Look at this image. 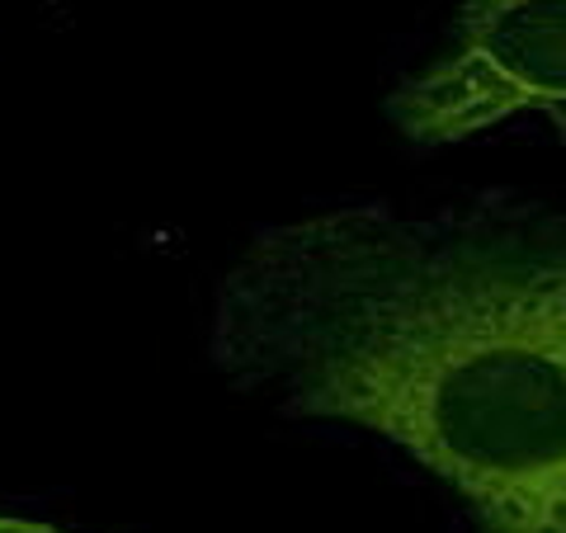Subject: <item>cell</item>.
<instances>
[{"label": "cell", "mask_w": 566, "mask_h": 533, "mask_svg": "<svg viewBox=\"0 0 566 533\" xmlns=\"http://www.w3.org/2000/svg\"><path fill=\"white\" fill-rule=\"evenodd\" d=\"M0 533H66V529L33 520V514H0Z\"/></svg>", "instance_id": "3957f363"}, {"label": "cell", "mask_w": 566, "mask_h": 533, "mask_svg": "<svg viewBox=\"0 0 566 533\" xmlns=\"http://www.w3.org/2000/svg\"><path fill=\"white\" fill-rule=\"evenodd\" d=\"M232 393L364 430L482 533H566V208L340 199L251 227L208 307Z\"/></svg>", "instance_id": "6da1fadb"}, {"label": "cell", "mask_w": 566, "mask_h": 533, "mask_svg": "<svg viewBox=\"0 0 566 533\" xmlns=\"http://www.w3.org/2000/svg\"><path fill=\"white\" fill-rule=\"evenodd\" d=\"M387 118L416 147L520 118L566 137V0H458L444 52L387 95Z\"/></svg>", "instance_id": "7a4b0ae2"}]
</instances>
